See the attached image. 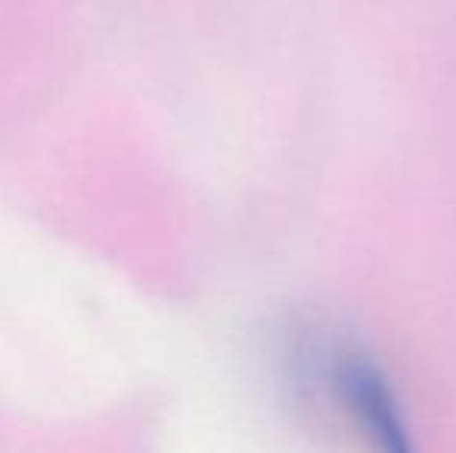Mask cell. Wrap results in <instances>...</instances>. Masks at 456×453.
<instances>
[{
  "mask_svg": "<svg viewBox=\"0 0 456 453\" xmlns=\"http://www.w3.org/2000/svg\"><path fill=\"white\" fill-rule=\"evenodd\" d=\"M295 388L323 404L363 453H419L407 413L385 367L348 336L305 333L289 342Z\"/></svg>",
  "mask_w": 456,
  "mask_h": 453,
  "instance_id": "6da1fadb",
  "label": "cell"
}]
</instances>
